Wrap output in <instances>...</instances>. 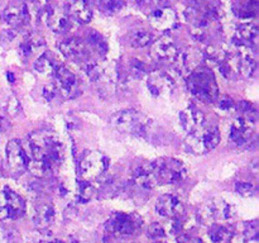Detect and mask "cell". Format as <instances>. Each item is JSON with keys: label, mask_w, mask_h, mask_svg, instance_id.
I'll return each instance as SVG.
<instances>
[{"label": "cell", "mask_w": 259, "mask_h": 243, "mask_svg": "<svg viewBox=\"0 0 259 243\" xmlns=\"http://www.w3.org/2000/svg\"><path fill=\"white\" fill-rule=\"evenodd\" d=\"M43 243H65L63 240H60V239H52V240H46V242Z\"/></svg>", "instance_id": "obj_46"}, {"label": "cell", "mask_w": 259, "mask_h": 243, "mask_svg": "<svg viewBox=\"0 0 259 243\" xmlns=\"http://www.w3.org/2000/svg\"><path fill=\"white\" fill-rule=\"evenodd\" d=\"M7 190V200H8V213H9L10 219H18L23 217L25 213V201L19 194L12 190L10 187H5Z\"/></svg>", "instance_id": "obj_26"}, {"label": "cell", "mask_w": 259, "mask_h": 243, "mask_svg": "<svg viewBox=\"0 0 259 243\" xmlns=\"http://www.w3.org/2000/svg\"><path fill=\"white\" fill-rule=\"evenodd\" d=\"M45 38L37 33H29L19 43V52L24 60H37L40 55L46 52Z\"/></svg>", "instance_id": "obj_18"}, {"label": "cell", "mask_w": 259, "mask_h": 243, "mask_svg": "<svg viewBox=\"0 0 259 243\" xmlns=\"http://www.w3.org/2000/svg\"><path fill=\"white\" fill-rule=\"evenodd\" d=\"M40 19L45 20L46 25L57 34L66 33L71 28V18L67 10L57 5H47Z\"/></svg>", "instance_id": "obj_13"}, {"label": "cell", "mask_w": 259, "mask_h": 243, "mask_svg": "<svg viewBox=\"0 0 259 243\" xmlns=\"http://www.w3.org/2000/svg\"><path fill=\"white\" fill-rule=\"evenodd\" d=\"M67 13L70 18L81 24H86L93 18V10L88 0H71Z\"/></svg>", "instance_id": "obj_25"}, {"label": "cell", "mask_w": 259, "mask_h": 243, "mask_svg": "<svg viewBox=\"0 0 259 243\" xmlns=\"http://www.w3.org/2000/svg\"><path fill=\"white\" fill-rule=\"evenodd\" d=\"M149 24L157 30L161 32H168L179 24V17L177 13L171 5L162 0L153 10L148 14Z\"/></svg>", "instance_id": "obj_11"}, {"label": "cell", "mask_w": 259, "mask_h": 243, "mask_svg": "<svg viewBox=\"0 0 259 243\" xmlns=\"http://www.w3.org/2000/svg\"><path fill=\"white\" fill-rule=\"evenodd\" d=\"M5 158L8 167L15 175H20L28 169V154L24 146L19 139H12L8 142L5 148Z\"/></svg>", "instance_id": "obj_12"}, {"label": "cell", "mask_w": 259, "mask_h": 243, "mask_svg": "<svg viewBox=\"0 0 259 243\" xmlns=\"http://www.w3.org/2000/svg\"><path fill=\"white\" fill-rule=\"evenodd\" d=\"M255 10H257V3L255 2H248L247 4L240 5L239 9H235V13L238 17L240 18H252L254 17Z\"/></svg>", "instance_id": "obj_36"}, {"label": "cell", "mask_w": 259, "mask_h": 243, "mask_svg": "<svg viewBox=\"0 0 259 243\" xmlns=\"http://www.w3.org/2000/svg\"><path fill=\"white\" fill-rule=\"evenodd\" d=\"M186 85L190 93L204 103H215L219 99V85L214 72L207 66H199L187 73Z\"/></svg>", "instance_id": "obj_2"}, {"label": "cell", "mask_w": 259, "mask_h": 243, "mask_svg": "<svg viewBox=\"0 0 259 243\" xmlns=\"http://www.w3.org/2000/svg\"><path fill=\"white\" fill-rule=\"evenodd\" d=\"M7 186L0 187V220L9 218L8 213V200H7Z\"/></svg>", "instance_id": "obj_39"}, {"label": "cell", "mask_w": 259, "mask_h": 243, "mask_svg": "<svg viewBox=\"0 0 259 243\" xmlns=\"http://www.w3.org/2000/svg\"><path fill=\"white\" fill-rule=\"evenodd\" d=\"M235 217V208L223 199H212L205 202L197 213V218L205 225L225 223Z\"/></svg>", "instance_id": "obj_6"}, {"label": "cell", "mask_w": 259, "mask_h": 243, "mask_svg": "<svg viewBox=\"0 0 259 243\" xmlns=\"http://www.w3.org/2000/svg\"><path fill=\"white\" fill-rule=\"evenodd\" d=\"M58 50L67 60L76 63H82L83 61L90 57V51L82 39L77 37L65 38L58 45Z\"/></svg>", "instance_id": "obj_15"}, {"label": "cell", "mask_w": 259, "mask_h": 243, "mask_svg": "<svg viewBox=\"0 0 259 243\" xmlns=\"http://www.w3.org/2000/svg\"><path fill=\"white\" fill-rule=\"evenodd\" d=\"M7 128H8L7 120H5L4 116L0 115V137H2L3 133H4V132L7 131Z\"/></svg>", "instance_id": "obj_45"}, {"label": "cell", "mask_w": 259, "mask_h": 243, "mask_svg": "<svg viewBox=\"0 0 259 243\" xmlns=\"http://www.w3.org/2000/svg\"><path fill=\"white\" fill-rule=\"evenodd\" d=\"M218 108H219L222 111H224V113H232L233 110H235L237 105H235V103L232 100V99L225 98V99H223V100L219 101V104H218Z\"/></svg>", "instance_id": "obj_42"}, {"label": "cell", "mask_w": 259, "mask_h": 243, "mask_svg": "<svg viewBox=\"0 0 259 243\" xmlns=\"http://www.w3.org/2000/svg\"><path fill=\"white\" fill-rule=\"evenodd\" d=\"M202 61H204V58H202V51L190 47L186 48L185 51H180L179 56H177L176 61H175V65H176V68L180 70L181 73H190L195 68L201 66Z\"/></svg>", "instance_id": "obj_20"}, {"label": "cell", "mask_w": 259, "mask_h": 243, "mask_svg": "<svg viewBox=\"0 0 259 243\" xmlns=\"http://www.w3.org/2000/svg\"><path fill=\"white\" fill-rule=\"evenodd\" d=\"M235 190H237L238 194L243 195V196H253L255 194V187L254 185L250 184V182L245 181H239L235 184Z\"/></svg>", "instance_id": "obj_37"}, {"label": "cell", "mask_w": 259, "mask_h": 243, "mask_svg": "<svg viewBox=\"0 0 259 243\" xmlns=\"http://www.w3.org/2000/svg\"><path fill=\"white\" fill-rule=\"evenodd\" d=\"M161 2L162 0H137V4L139 5L142 12H144L148 15Z\"/></svg>", "instance_id": "obj_41"}, {"label": "cell", "mask_w": 259, "mask_h": 243, "mask_svg": "<svg viewBox=\"0 0 259 243\" xmlns=\"http://www.w3.org/2000/svg\"><path fill=\"white\" fill-rule=\"evenodd\" d=\"M56 70H57V65L53 61V58L47 55V51L43 55H40L37 60H34V71L38 75L50 77V76L55 75Z\"/></svg>", "instance_id": "obj_27"}, {"label": "cell", "mask_w": 259, "mask_h": 243, "mask_svg": "<svg viewBox=\"0 0 259 243\" xmlns=\"http://www.w3.org/2000/svg\"><path fill=\"white\" fill-rule=\"evenodd\" d=\"M116 132L123 134H143L151 120L136 109H124L114 113L109 120Z\"/></svg>", "instance_id": "obj_3"}, {"label": "cell", "mask_w": 259, "mask_h": 243, "mask_svg": "<svg viewBox=\"0 0 259 243\" xmlns=\"http://www.w3.org/2000/svg\"><path fill=\"white\" fill-rule=\"evenodd\" d=\"M56 219V210L51 202H40L35 207L33 222L39 229H48Z\"/></svg>", "instance_id": "obj_24"}, {"label": "cell", "mask_w": 259, "mask_h": 243, "mask_svg": "<svg viewBox=\"0 0 259 243\" xmlns=\"http://www.w3.org/2000/svg\"><path fill=\"white\" fill-rule=\"evenodd\" d=\"M86 46H88L89 51H94L95 55L99 57H104L108 53V43H106L105 38L98 32H90L88 38H86Z\"/></svg>", "instance_id": "obj_28"}, {"label": "cell", "mask_w": 259, "mask_h": 243, "mask_svg": "<svg viewBox=\"0 0 259 243\" xmlns=\"http://www.w3.org/2000/svg\"><path fill=\"white\" fill-rule=\"evenodd\" d=\"M158 185H172L182 182L187 176L184 162L172 157H162L151 162Z\"/></svg>", "instance_id": "obj_4"}, {"label": "cell", "mask_w": 259, "mask_h": 243, "mask_svg": "<svg viewBox=\"0 0 259 243\" xmlns=\"http://www.w3.org/2000/svg\"><path fill=\"white\" fill-rule=\"evenodd\" d=\"M151 57L159 63H175L180 50L172 38L163 35L151 43Z\"/></svg>", "instance_id": "obj_14"}, {"label": "cell", "mask_w": 259, "mask_h": 243, "mask_svg": "<svg viewBox=\"0 0 259 243\" xmlns=\"http://www.w3.org/2000/svg\"><path fill=\"white\" fill-rule=\"evenodd\" d=\"M129 45L134 48L147 47L153 40V35L146 29H134L128 35Z\"/></svg>", "instance_id": "obj_29"}, {"label": "cell", "mask_w": 259, "mask_h": 243, "mask_svg": "<svg viewBox=\"0 0 259 243\" xmlns=\"http://www.w3.org/2000/svg\"><path fill=\"white\" fill-rule=\"evenodd\" d=\"M106 227L109 232L116 237H129L141 229L142 219L133 213H114Z\"/></svg>", "instance_id": "obj_8"}, {"label": "cell", "mask_w": 259, "mask_h": 243, "mask_svg": "<svg viewBox=\"0 0 259 243\" xmlns=\"http://www.w3.org/2000/svg\"><path fill=\"white\" fill-rule=\"evenodd\" d=\"M128 76H131L133 78H142L143 76H146L148 73L147 66L142 61L136 60V58L131 60V62L128 65Z\"/></svg>", "instance_id": "obj_33"}, {"label": "cell", "mask_w": 259, "mask_h": 243, "mask_svg": "<svg viewBox=\"0 0 259 243\" xmlns=\"http://www.w3.org/2000/svg\"><path fill=\"white\" fill-rule=\"evenodd\" d=\"M55 85L57 88L60 95L67 100H72L80 96L81 94V84L78 81L77 76L68 70L65 66H57L55 75Z\"/></svg>", "instance_id": "obj_9"}, {"label": "cell", "mask_w": 259, "mask_h": 243, "mask_svg": "<svg viewBox=\"0 0 259 243\" xmlns=\"http://www.w3.org/2000/svg\"><path fill=\"white\" fill-rule=\"evenodd\" d=\"M259 32L258 27L254 23H243L238 27L234 35V43L238 47L254 48L258 42Z\"/></svg>", "instance_id": "obj_22"}, {"label": "cell", "mask_w": 259, "mask_h": 243, "mask_svg": "<svg viewBox=\"0 0 259 243\" xmlns=\"http://www.w3.org/2000/svg\"><path fill=\"white\" fill-rule=\"evenodd\" d=\"M95 3L101 12L109 15L119 13L124 7L123 0H95Z\"/></svg>", "instance_id": "obj_32"}, {"label": "cell", "mask_w": 259, "mask_h": 243, "mask_svg": "<svg viewBox=\"0 0 259 243\" xmlns=\"http://www.w3.org/2000/svg\"><path fill=\"white\" fill-rule=\"evenodd\" d=\"M77 190H76V199L80 202H88L95 196L96 189L91 181H86V180L81 179L80 181H77L76 185Z\"/></svg>", "instance_id": "obj_30"}, {"label": "cell", "mask_w": 259, "mask_h": 243, "mask_svg": "<svg viewBox=\"0 0 259 243\" xmlns=\"http://www.w3.org/2000/svg\"><path fill=\"white\" fill-rule=\"evenodd\" d=\"M225 243H250L247 238L243 234H235V233H232L228 240Z\"/></svg>", "instance_id": "obj_44"}, {"label": "cell", "mask_w": 259, "mask_h": 243, "mask_svg": "<svg viewBox=\"0 0 259 243\" xmlns=\"http://www.w3.org/2000/svg\"><path fill=\"white\" fill-rule=\"evenodd\" d=\"M147 235H148L149 238H152V239L159 240L163 237H166V229H164L162 224L154 222L152 223L148 227V229H147Z\"/></svg>", "instance_id": "obj_35"}, {"label": "cell", "mask_w": 259, "mask_h": 243, "mask_svg": "<svg viewBox=\"0 0 259 243\" xmlns=\"http://www.w3.org/2000/svg\"><path fill=\"white\" fill-rule=\"evenodd\" d=\"M232 229L227 225L222 224V223H217V224L210 225L209 237L212 243H225L228 238L232 235Z\"/></svg>", "instance_id": "obj_31"}, {"label": "cell", "mask_w": 259, "mask_h": 243, "mask_svg": "<svg viewBox=\"0 0 259 243\" xmlns=\"http://www.w3.org/2000/svg\"><path fill=\"white\" fill-rule=\"evenodd\" d=\"M20 110H22V108H20L19 100L15 96H10L7 103H5V111L9 115L15 116L20 113Z\"/></svg>", "instance_id": "obj_38"}, {"label": "cell", "mask_w": 259, "mask_h": 243, "mask_svg": "<svg viewBox=\"0 0 259 243\" xmlns=\"http://www.w3.org/2000/svg\"><path fill=\"white\" fill-rule=\"evenodd\" d=\"M133 182L138 185L142 189L151 190L158 186L156 175H154L153 169H152L151 162L149 164L139 165L138 167L133 170Z\"/></svg>", "instance_id": "obj_23"}, {"label": "cell", "mask_w": 259, "mask_h": 243, "mask_svg": "<svg viewBox=\"0 0 259 243\" xmlns=\"http://www.w3.org/2000/svg\"><path fill=\"white\" fill-rule=\"evenodd\" d=\"M177 242L179 243H204V240L201 238L194 237V235L186 234V233H181L177 238Z\"/></svg>", "instance_id": "obj_43"}, {"label": "cell", "mask_w": 259, "mask_h": 243, "mask_svg": "<svg viewBox=\"0 0 259 243\" xmlns=\"http://www.w3.org/2000/svg\"><path fill=\"white\" fill-rule=\"evenodd\" d=\"M176 83L171 75L163 71H153L148 73L147 77V88L154 96H167L175 90Z\"/></svg>", "instance_id": "obj_17"}, {"label": "cell", "mask_w": 259, "mask_h": 243, "mask_svg": "<svg viewBox=\"0 0 259 243\" xmlns=\"http://www.w3.org/2000/svg\"><path fill=\"white\" fill-rule=\"evenodd\" d=\"M156 243H164V242H161V240H158V242H156Z\"/></svg>", "instance_id": "obj_47"}, {"label": "cell", "mask_w": 259, "mask_h": 243, "mask_svg": "<svg viewBox=\"0 0 259 243\" xmlns=\"http://www.w3.org/2000/svg\"><path fill=\"white\" fill-rule=\"evenodd\" d=\"M255 134V116L253 111H245L238 116L230 128V139L238 146L247 144Z\"/></svg>", "instance_id": "obj_10"}, {"label": "cell", "mask_w": 259, "mask_h": 243, "mask_svg": "<svg viewBox=\"0 0 259 243\" xmlns=\"http://www.w3.org/2000/svg\"><path fill=\"white\" fill-rule=\"evenodd\" d=\"M156 210L162 217L175 219V218H180L184 214L185 205L176 195L164 194L157 199Z\"/></svg>", "instance_id": "obj_19"}, {"label": "cell", "mask_w": 259, "mask_h": 243, "mask_svg": "<svg viewBox=\"0 0 259 243\" xmlns=\"http://www.w3.org/2000/svg\"><path fill=\"white\" fill-rule=\"evenodd\" d=\"M109 167V158L99 151H86L80 158L78 172L86 181H94L103 176Z\"/></svg>", "instance_id": "obj_7"}, {"label": "cell", "mask_w": 259, "mask_h": 243, "mask_svg": "<svg viewBox=\"0 0 259 243\" xmlns=\"http://www.w3.org/2000/svg\"><path fill=\"white\" fill-rule=\"evenodd\" d=\"M42 95L46 100L50 101L51 103V101L56 100V98L60 95V93H58V90H57V88H56L55 84H48V85H46L45 88H43Z\"/></svg>", "instance_id": "obj_40"}, {"label": "cell", "mask_w": 259, "mask_h": 243, "mask_svg": "<svg viewBox=\"0 0 259 243\" xmlns=\"http://www.w3.org/2000/svg\"><path fill=\"white\" fill-rule=\"evenodd\" d=\"M220 142V131L217 127H201L185 139V147L192 154H205Z\"/></svg>", "instance_id": "obj_5"}, {"label": "cell", "mask_w": 259, "mask_h": 243, "mask_svg": "<svg viewBox=\"0 0 259 243\" xmlns=\"http://www.w3.org/2000/svg\"><path fill=\"white\" fill-rule=\"evenodd\" d=\"M180 122H181L182 128L187 132V134H190L204 127L205 116L200 109L190 105L180 113Z\"/></svg>", "instance_id": "obj_21"}, {"label": "cell", "mask_w": 259, "mask_h": 243, "mask_svg": "<svg viewBox=\"0 0 259 243\" xmlns=\"http://www.w3.org/2000/svg\"><path fill=\"white\" fill-rule=\"evenodd\" d=\"M24 146V144H23ZM28 169L34 176L47 177L55 174L63 161L60 138L51 131H34L27 137Z\"/></svg>", "instance_id": "obj_1"}, {"label": "cell", "mask_w": 259, "mask_h": 243, "mask_svg": "<svg viewBox=\"0 0 259 243\" xmlns=\"http://www.w3.org/2000/svg\"><path fill=\"white\" fill-rule=\"evenodd\" d=\"M3 20L9 25L12 29H22L30 24L32 18H30L29 10H28L25 3H17L12 4L4 10L3 13Z\"/></svg>", "instance_id": "obj_16"}, {"label": "cell", "mask_w": 259, "mask_h": 243, "mask_svg": "<svg viewBox=\"0 0 259 243\" xmlns=\"http://www.w3.org/2000/svg\"><path fill=\"white\" fill-rule=\"evenodd\" d=\"M243 235H244L249 242H255V240H258L259 223L257 219L250 220V222H245Z\"/></svg>", "instance_id": "obj_34"}]
</instances>
